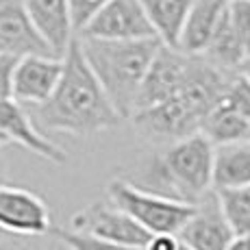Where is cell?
<instances>
[{
	"label": "cell",
	"instance_id": "obj_1",
	"mask_svg": "<svg viewBox=\"0 0 250 250\" xmlns=\"http://www.w3.org/2000/svg\"><path fill=\"white\" fill-rule=\"evenodd\" d=\"M40 124L48 131L74 137H94L118 126L122 115L115 111L109 96L81 52L79 37L72 42L63 59V76L46 104L35 109Z\"/></svg>",
	"mask_w": 250,
	"mask_h": 250
},
{
	"label": "cell",
	"instance_id": "obj_2",
	"mask_svg": "<svg viewBox=\"0 0 250 250\" xmlns=\"http://www.w3.org/2000/svg\"><path fill=\"white\" fill-rule=\"evenodd\" d=\"M213 161L215 146L207 135L196 133L152 155L128 183L150 194L198 205L213 191Z\"/></svg>",
	"mask_w": 250,
	"mask_h": 250
},
{
	"label": "cell",
	"instance_id": "obj_3",
	"mask_svg": "<svg viewBox=\"0 0 250 250\" xmlns=\"http://www.w3.org/2000/svg\"><path fill=\"white\" fill-rule=\"evenodd\" d=\"M79 44L115 111L122 120L133 118L142 83L163 44L159 40L107 42L87 37H79Z\"/></svg>",
	"mask_w": 250,
	"mask_h": 250
},
{
	"label": "cell",
	"instance_id": "obj_4",
	"mask_svg": "<svg viewBox=\"0 0 250 250\" xmlns=\"http://www.w3.org/2000/svg\"><path fill=\"white\" fill-rule=\"evenodd\" d=\"M107 196L118 209L128 213L150 235H176L179 237V233L196 213V205L144 191L131 185L126 179L109 181Z\"/></svg>",
	"mask_w": 250,
	"mask_h": 250
},
{
	"label": "cell",
	"instance_id": "obj_5",
	"mask_svg": "<svg viewBox=\"0 0 250 250\" xmlns=\"http://www.w3.org/2000/svg\"><path fill=\"white\" fill-rule=\"evenodd\" d=\"M133 126L152 144H176L196 133H203L205 118L179 94L155 107L133 113Z\"/></svg>",
	"mask_w": 250,
	"mask_h": 250
},
{
	"label": "cell",
	"instance_id": "obj_6",
	"mask_svg": "<svg viewBox=\"0 0 250 250\" xmlns=\"http://www.w3.org/2000/svg\"><path fill=\"white\" fill-rule=\"evenodd\" d=\"M72 230L103 239V242L120 244L128 248H146L152 235L122 209H118L111 200L91 203L79 213L72 215Z\"/></svg>",
	"mask_w": 250,
	"mask_h": 250
},
{
	"label": "cell",
	"instance_id": "obj_7",
	"mask_svg": "<svg viewBox=\"0 0 250 250\" xmlns=\"http://www.w3.org/2000/svg\"><path fill=\"white\" fill-rule=\"evenodd\" d=\"M79 37L107 42L157 40L155 28L148 22L142 0H109V4L94 18Z\"/></svg>",
	"mask_w": 250,
	"mask_h": 250
},
{
	"label": "cell",
	"instance_id": "obj_8",
	"mask_svg": "<svg viewBox=\"0 0 250 250\" xmlns=\"http://www.w3.org/2000/svg\"><path fill=\"white\" fill-rule=\"evenodd\" d=\"M0 230L22 237L52 233L50 209L33 191L0 185Z\"/></svg>",
	"mask_w": 250,
	"mask_h": 250
},
{
	"label": "cell",
	"instance_id": "obj_9",
	"mask_svg": "<svg viewBox=\"0 0 250 250\" xmlns=\"http://www.w3.org/2000/svg\"><path fill=\"white\" fill-rule=\"evenodd\" d=\"M0 55L55 57L26 11L24 0H0ZM57 59V57H55Z\"/></svg>",
	"mask_w": 250,
	"mask_h": 250
},
{
	"label": "cell",
	"instance_id": "obj_10",
	"mask_svg": "<svg viewBox=\"0 0 250 250\" xmlns=\"http://www.w3.org/2000/svg\"><path fill=\"white\" fill-rule=\"evenodd\" d=\"M189 63L191 57L183 55L181 50H174V48L161 46L142 83L135 111L155 107V104H161L179 96L187 81V74H189Z\"/></svg>",
	"mask_w": 250,
	"mask_h": 250
},
{
	"label": "cell",
	"instance_id": "obj_11",
	"mask_svg": "<svg viewBox=\"0 0 250 250\" xmlns=\"http://www.w3.org/2000/svg\"><path fill=\"white\" fill-rule=\"evenodd\" d=\"M63 76V59L55 57H22L13 74V100L24 109L46 104Z\"/></svg>",
	"mask_w": 250,
	"mask_h": 250
},
{
	"label": "cell",
	"instance_id": "obj_12",
	"mask_svg": "<svg viewBox=\"0 0 250 250\" xmlns=\"http://www.w3.org/2000/svg\"><path fill=\"white\" fill-rule=\"evenodd\" d=\"M179 239L191 250H229L235 233L220 209L215 191H211L196 205L194 218L179 233Z\"/></svg>",
	"mask_w": 250,
	"mask_h": 250
},
{
	"label": "cell",
	"instance_id": "obj_13",
	"mask_svg": "<svg viewBox=\"0 0 250 250\" xmlns=\"http://www.w3.org/2000/svg\"><path fill=\"white\" fill-rule=\"evenodd\" d=\"M0 131L7 135L9 142L20 144L26 150H31L33 155L55 163V166L68 163V155H65L63 148H59L55 142L42 135L37 131L35 122L28 118L26 109L22 104H18L16 100L0 103Z\"/></svg>",
	"mask_w": 250,
	"mask_h": 250
},
{
	"label": "cell",
	"instance_id": "obj_14",
	"mask_svg": "<svg viewBox=\"0 0 250 250\" xmlns=\"http://www.w3.org/2000/svg\"><path fill=\"white\" fill-rule=\"evenodd\" d=\"M26 11L44 42L52 48L57 59H65L76 40L68 0H24Z\"/></svg>",
	"mask_w": 250,
	"mask_h": 250
},
{
	"label": "cell",
	"instance_id": "obj_15",
	"mask_svg": "<svg viewBox=\"0 0 250 250\" xmlns=\"http://www.w3.org/2000/svg\"><path fill=\"white\" fill-rule=\"evenodd\" d=\"M224 11H227V2H222V0H191L179 42V50L183 55L205 57Z\"/></svg>",
	"mask_w": 250,
	"mask_h": 250
},
{
	"label": "cell",
	"instance_id": "obj_16",
	"mask_svg": "<svg viewBox=\"0 0 250 250\" xmlns=\"http://www.w3.org/2000/svg\"><path fill=\"white\" fill-rule=\"evenodd\" d=\"M148 22L163 46L179 50L181 33L189 13L191 0H142Z\"/></svg>",
	"mask_w": 250,
	"mask_h": 250
},
{
	"label": "cell",
	"instance_id": "obj_17",
	"mask_svg": "<svg viewBox=\"0 0 250 250\" xmlns=\"http://www.w3.org/2000/svg\"><path fill=\"white\" fill-rule=\"evenodd\" d=\"M250 185V142L215 148L213 189H237Z\"/></svg>",
	"mask_w": 250,
	"mask_h": 250
},
{
	"label": "cell",
	"instance_id": "obj_18",
	"mask_svg": "<svg viewBox=\"0 0 250 250\" xmlns=\"http://www.w3.org/2000/svg\"><path fill=\"white\" fill-rule=\"evenodd\" d=\"M203 135H207V139L215 148L227 146V144L250 142V120L218 103V107L207 115L203 124Z\"/></svg>",
	"mask_w": 250,
	"mask_h": 250
},
{
	"label": "cell",
	"instance_id": "obj_19",
	"mask_svg": "<svg viewBox=\"0 0 250 250\" xmlns=\"http://www.w3.org/2000/svg\"><path fill=\"white\" fill-rule=\"evenodd\" d=\"M218 196L220 209L233 229L235 237L250 235V185L237 189H213Z\"/></svg>",
	"mask_w": 250,
	"mask_h": 250
},
{
	"label": "cell",
	"instance_id": "obj_20",
	"mask_svg": "<svg viewBox=\"0 0 250 250\" xmlns=\"http://www.w3.org/2000/svg\"><path fill=\"white\" fill-rule=\"evenodd\" d=\"M52 235L68 250H146V248H128V246H120V244L103 242V239L76 233L72 229H52Z\"/></svg>",
	"mask_w": 250,
	"mask_h": 250
},
{
	"label": "cell",
	"instance_id": "obj_21",
	"mask_svg": "<svg viewBox=\"0 0 250 250\" xmlns=\"http://www.w3.org/2000/svg\"><path fill=\"white\" fill-rule=\"evenodd\" d=\"M220 104H224V107L233 109V111L242 113L244 118L250 120V83L242 74L235 72V74L230 76Z\"/></svg>",
	"mask_w": 250,
	"mask_h": 250
},
{
	"label": "cell",
	"instance_id": "obj_22",
	"mask_svg": "<svg viewBox=\"0 0 250 250\" xmlns=\"http://www.w3.org/2000/svg\"><path fill=\"white\" fill-rule=\"evenodd\" d=\"M68 4H70L72 26H74V33L79 37L87 28V24L107 7L109 0H68Z\"/></svg>",
	"mask_w": 250,
	"mask_h": 250
},
{
	"label": "cell",
	"instance_id": "obj_23",
	"mask_svg": "<svg viewBox=\"0 0 250 250\" xmlns=\"http://www.w3.org/2000/svg\"><path fill=\"white\" fill-rule=\"evenodd\" d=\"M18 57L0 55V103L13 100V74L18 68Z\"/></svg>",
	"mask_w": 250,
	"mask_h": 250
},
{
	"label": "cell",
	"instance_id": "obj_24",
	"mask_svg": "<svg viewBox=\"0 0 250 250\" xmlns=\"http://www.w3.org/2000/svg\"><path fill=\"white\" fill-rule=\"evenodd\" d=\"M181 239L176 235H152L146 250H179Z\"/></svg>",
	"mask_w": 250,
	"mask_h": 250
},
{
	"label": "cell",
	"instance_id": "obj_25",
	"mask_svg": "<svg viewBox=\"0 0 250 250\" xmlns=\"http://www.w3.org/2000/svg\"><path fill=\"white\" fill-rule=\"evenodd\" d=\"M229 250H250V235H242V237H235L230 242Z\"/></svg>",
	"mask_w": 250,
	"mask_h": 250
},
{
	"label": "cell",
	"instance_id": "obj_26",
	"mask_svg": "<svg viewBox=\"0 0 250 250\" xmlns=\"http://www.w3.org/2000/svg\"><path fill=\"white\" fill-rule=\"evenodd\" d=\"M237 74H242V76H244V79H246V81H248V83H250V57H248V59H246V61H244V63H242V65H239Z\"/></svg>",
	"mask_w": 250,
	"mask_h": 250
},
{
	"label": "cell",
	"instance_id": "obj_27",
	"mask_svg": "<svg viewBox=\"0 0 250 250\" xmlns=\"http://www.w3.org/2000/svg\"><path fill=\"white\" fill-rule=\"evenodd\" d=\"M0 250H22L18 244L13 242H7V239H0Z\"/></svg>",
	"mask_w": 250,
	"mask_h": 250
},
{
	"label": "cell",
	"instance_id": "obj_28",
	"mask_svg": "<svg viewBox=\"0 0 250 250\" xmlns=\"http://www.w3.org/2000/svg\"><path fill=\"white\" fill-rule=\"evenodd\" d=\"M7 144H11V142H9L7 135H4L2 131H0V148H2V146H7Z\"/></svg>",
	"mask_w": 250,
	"mask_h": 250
},
{
	"label": "cell",
	"instance_id": "obj_29",
	"mask_svg": "<svg viewBox=\"0 0 250 250\" xmlns=\"http://www.w3.org/2000/svg\"><path fill=\"white\" fill-rule=\"evenodd\" d=\"M222 2H227V4H235V2H250V0H222Z\"/></svg>",
	"mask_w": 250,
	"mask_h": 250
},
{
	"label": "cell",
	"instance_id": "obj_30",
	"mask_svg": "<svg viewBox=\"0 0 250 250\" xmlns=\"http://www.w3.org/2000/svg\"><path fill=\"white\" fill-rule=\"evenodd\" d=\"M179 250H191V248H189V246H185V244H181Z\"/></svg>",
	"mask_w": 250,
	"mask_h": 250
},
{
	"label": "cell",
	"instance_id": "obj_31",
	"mask_svg": "<svg viewBox=\"0 0 250 250\" xmlns=\"http://www.w3.org/2000/svg\"><path fill=\"white\" fill-rule=\"evenodd\" d=\"M0 185H2V183H0Z\"/></svg>",
	"mask_w": 250,
	"mask_h": 250
}]
</instances>
